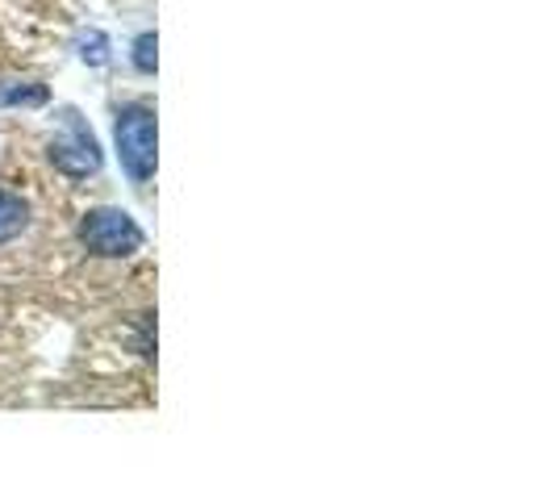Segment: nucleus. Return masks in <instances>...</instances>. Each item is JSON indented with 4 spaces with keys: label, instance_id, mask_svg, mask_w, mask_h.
<instances>
[{
    "label": "nucleus",
    "instance_id": "nucleus-1",
    "mask_svg": "<svg viewBox=\"0 0 555 501\" xmlns=\"http://www.w3.org/2000/svg\"><path fill=\"white\" fill-rule=\"evenodd\" d=\"M117 155L134 184H146L159 164V139H155V113L146 105H130L117 113Z\"/></svg>",
    "mask_w": 555,
    "mask_h": 501
},
{
    "label": "nucleus",
    "instance_id": "nucleus-2",
    "mask_svg": "<svg viewBox=\"0 0 555 501\" xmlns=\"http://www.w3.org/2000/svg\"><path fill=\"white\" fill-rule=\"evenodd\" d=\"M80 243L101 259H126L142 247V230L126 209L105 205V209H88L80 218Z\"/></svg>",
    "mask_w": 555,
    "mask_h": 501
},
{
    "label": "nucleus",
    "instance_id": "nucleus-3",
    "mask_svg": "<svg viewBox=\"0 0 555 501\" xmlns=\"http://www.w3.org/2000/svg\"><path fill=\"white\" fill-rule=\"evenodd\" d=\"M59 121H63V130L51 139V164H55L63 176H72V180L96 176L101 164H105L96 134L83 126V117L76 110H63L59 113Z\"/></svg>",
    "mask_w": 555,
    "mask_h": 501
},
{
    "label": "nucleus",
    "instance_id": "nucleus-4",
    "mask_svg": "<svg viewBox=\"0 0 555 501\" xmlns=\"http://www.w3.org/2000/svg\"><path fill=\"white\" fill-rule=\"evenodd\" d=\"M29 226V205L17 193H0V243H13Z\"/></svg>",
    "mask_w": 555,
    "mask_h": 501
},
{
    "label": "nucleus",
    "instance_id": "nucleus-5",
    "mask_svg": "<svg viewBox=\"0 0 555 501\" xmlns=\"http://www.w3.org/2000/svg\"><path fill=\"white\" fill-rule=\"evenodd\" d=\"M0 105H47V88H42V84H29V88H4V92H0Z\"/></svg>",
    "mask_w": 555,
    "mask_h": 501
},
{
    "label": "nucleus",
    "instance_id": "nucleus-6",
    "mask_svg": "<svg viewBox=\"0 0 555 501\" xmlns=\"http://www.w3.org/2000/svg\"><path fill=\"white\" fill-rule=\"evenodd\" d=\"M155 63H159V42H155V34H142L139 42H134V67L139 72H155Z\"/></svg>",
    "mask_w": 555,
    "mask_h": 501
},
{
    "label": "nucleus",
    "instance_id": "nucleus-7",
    "mask_svg": "<svg viewBox=\"0 0 555 501\" xmlns=\"http://www.w3.org/2000/svg\"><path fill=\"white\" fill-rule=\"evenodd\" d=\"M80 47H83V51H80L83 63H92V67H101V63L109 59V51H105V47H109V42H105V34H88Z\"/></svg>",
    "mask_w": 555,
    "mask_h": 501
}]
</instances>
